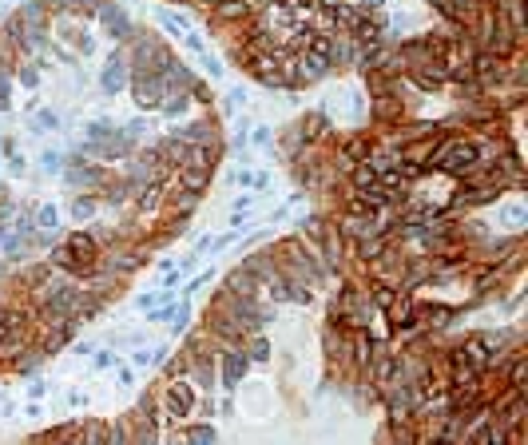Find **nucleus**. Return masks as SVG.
Wrapping results in <instances>:
<instances>
[{"mask_svg":"<svg viewBox=\"0 0 528 445\" xmlns=\"http://www.w3.org/2000/svg\"><path fill=\"white\" fill-rule=\"evenodd\" d=\"M191 441H210V437H215V429H207V425H199V429H191Z\"/></svg>","mask_w":528,"mask_h":445,"instance_id":"nucleus-22","label":"nucleus"},{"mask_svg":"<svg viewBox=\"0 0 528 445\" xmlns=\"http://www.w3.org/2000/svg\"><path fill=\"white\" fill-rule=\"evenodd\" d=\"M183 163H187V167H215V152H210L207 143H195V147H187V155H183Z\"/></svg>","mask_w":528,"mask_h":445,"instance_id":"nucleus-10","label":"nucleus"},{"mask_svg":"<svg viewBox=\"0 0 528 445\" xmlns=\"http://www.w3.org/2000/svg\"><path fill=\"white\" fill-rule=\"evenodd\" d=\"M171 207H183V211H191V207H195V195H191V191H183V195H171Z\"/></svg>","mask_w":528,"mask_h":445,"instance_id":"nucleus-20","label":"nucleus"},{"mask_svg":"<svg viewBox=\"0 0 528 445\" xmlns=\"http://www.w3.org/2000/svg\"><path fill=\"white\" fill-rule=\"evenodd\" d=\"M520 219H524V211H520V207H508V211H505V222H520Z\"/></svg>","mask_w":528,"mask_h":445,"instance_id":"nucleus-24","label":"nucleus"},{"mask_svg":"<svg viewBox=\"0 0 528 445\" xmlns=\"http://www.w3.org/2000/svg\"><path fill=\"white\" fill-rule=\"evenodd\" d=\"M349 36H354L361 48H373V44H381V24H369L366 16H361V21L349 28Z\"/></svg>","mask_w":528,"mask_h":445,"instance_id":"nucleus-8","label":"nucleus"},{"mask_svg":"<svg viewBox=\"0 0 528 445\" xmlns=\"http://www.w3.org/2000/svg\"><path fill=\"white\" fill-rule=\"evenodd\" d=\"M179 183H183V191L199 195V191H207L210 171H207V167H187V163H183V167H179Z\"/></svg>","mask_w":528,"mask_h":445,"instance_id":"nucleus-7","label":"nucleus"},{"mask_svg":"<svg viewBox=\"0 0 528 445\" xmlns=\"http://www.w3.org/2000/svg\"><path fill=\"white\" fill-rule=\"evenodd\" d=\"M68 254L84 266V274L96 266V243H91L88 235H72V239H68Z\"/></svg>","mask_w":528,"mask_h":445,"instance_id":"nucleus-6","label":"nucleus"},{"mask_svg":"<svg viewBox=\"0 0 528 445\" xmlns=\"http://www.w3.org/2000/svg\"><path fill=\"white\" fill-rule=\"evenodd\" d=\"M227 291L239 294V298H254V294L262 291V286H259V274L250 271V266H242V271H235V274L227 278Z\"/></svg>","mask_w":528,"mask_h":445,"instance_id":"nucleus-5","label":"nucleus"},{"mask_svg":"<svg viewBox=\"0 0 528 445\" xmlns=\"http://www.w3.org/2000/svg\"><path fill=\"white\" fill-rule=\"evenodd\" d=\"M524 374H528V362H524V354H517V362H512V374H508V385L524 390Z\"/></svg>","mask_w":528,"mask_h":445,"instance_id":"nucleus-15","label":"nucleus"},{"mask_svg":"<svg viewBox=\"0 0 528 445\" xmlns=\"http://www.w3.org/2000/svg\"><path fill=\"white\" fill-rule=\"evenodd\" d=\"M191 405H195V390L187 382H171L167 385V414L171 417H187Z\"/></svg>","mask_w":528,"mask_h":445,"instance_id":"nucleus-3","label":"nucleus"},{"mask_svg":"<svg viewBox=\"0 0 528 445\" xmlns=\"http://www.w3.org/2000/svg\"><path fill=\"white\" fill-rule=\"evenodd\" d=\"M389 310H393V326H409V318H413V303H409V298H393V303H389Z\"/></svg>","mask_w":528,"mask_h":445,"instance_id":"nucleus-13","label":"nucleus"},{"mask_svg":"<svg viewBox=\"0 0 528 445\" xmlns=\"http://www.w3.org/2000/svg\"><path fill=\"white\" fill-rule=\"evenodd\" d=\"M108 434H111V429H103L100 422H91L88 429H84V434H80V437H84V441H108Z\"/></svg>","mask_w":528,"mask_h":445,"instance_id":"nucleus-17","label":"nucleus"},{"mask_svg":"<svg viewBox=\"0 0 528 445\" xmlns=\"http://www.w3.org/2000/svg\"><path fill=\"white\" fill-rule=\"evenodd\" d=\"M135 103L140 108H159L163 103V76L159 72H151V76H135Z\"/></svg>","mask_w":528,"mask_h":445,"instance_id":"nucleus-2","label":"nucleus"},{"mask_svg":"<svg viewBox=\"0 0 528 445\" xmlns=\"http://www.w3.org/2000/svg\"><path fill=\"white\" fill-rule=\"evenodd\" d=\"M250 350H254V358H266V354H270V350H266V342H262V338H259V342H254V346H250Z\"/></svg>","mask_w":528,"mask_h":445,"instance_id":"nucleus-25","label":"nucleus"},{"mask_svg":"<svg viewBox=\"0 0 528 445\" xmlns=\"http://www.w3.org/2000/svg\"><path fill=\"white\" fill-rule=\"evenodd\" d=\"M227 390H235V385L242 382V374H247V358L239 354V350H227Z\"/></svg>","mask_w":528,"mask_h":445,"instance_id":"nucleus-9","label":"nucleus"},{"mask_svg":"<svg viewBox=\"0 0 528 445\" xmlns=\"http://www.w3.org/2000/svg\"><path fill=\"white\" fill-rule=\"evenodd\" d=\"M159 155H163V163L167 167H183V155H187V143H179V140H167L159 147Z\"/></svg>","mask_w":528,"mask_h":445,"instance_id":"nucleus-11","label":"nucleus"},{"mask_svg":"<svg viewBox=\"0 0 528 445\" xmlns=\"http://www.w3.org/2000/svg\"><path fill=\"white\" fill-rule=\"evenodd\" d=\"M369 358H373V342H369V334H358L354 338V362L369 366Z\"/></svg>","mask_w":528,"mask_h":445,"instance_id":"nucleus-14","label":"nucleus"},{"mask_svg":"<svg viewBox=\"0 0 528 445\" xmlns=\"http://www.w3.org/2000/svg\"><path fill=\"white\" fill-rule=\"evenodd\" d=\"M72 211H76V219H91V215H96V203H91V199H76Z\"/></svg>","mask_w":528,"mask_h":445,"instance_id":"nucleus-18","label":"nucleus"},{"mask_svg":"<svg viewBox=\"0 0 528 445\" xmlns=\"http://www.w3.org/2000/svg\"><path fill=\"white\" fill-rule=\"evenodd\" d=\"M378 179V175H373V167H369V163H358V167H354V187H369V183Z\"/></svg>","mask_w":528,"mask_h":445,"instance_id":"nucleus-16","label":"nucleus"},{"mask_svg":"<svg viewBox=\"0 0 528 445\" xmlns=\"http://www.w3.org/2000/svg\"><path fill=\"white\" fill-rule=\"evenodd\" d=\"M473 76H481V84H485V88H493V84L505 80V60H500V56H493V52H485V56H477V60H473Z\"/></svg>","mask_w":528,"mask_h":445,"instance_id":"nucleus-4","label":"nucleus"},{"mask_svg":"<svg viewBox=\"0 0 528 445\" xmlns=\"http://www.w3.org/2000/svg\"><path fill=\"white\" fill-rule=\"evenodd\" d=\"M40 227H44V231H56V211H52V207H44V211H40Z\"/></svg>","mask_w":528,"mask_h":445,"instance_id":"nucleus-21","label":"nucleus"},{"mask_svg":"<svg viewBox=\"0 0 528 445\" xmlns=\"http://www.w3.org/2000/svg\"><path fill=\"white\" fill-rule=\"evenodd\" d=\"M429 163H437V167H445L453 175H473L481 163V152H477V143L449 140V143H441L437 152H429Z\"/></svg>","mask_w":528,"mask_h":445,"instance_id":"nucleus-1","label":"nucleus"},{"mask_svg":"<svg viewBox=\"0 0 528 445\" xmlns=\"http://www.w3.org/2000/svg\"><path fill=\"white\" fill-rule=\"evenodd\" d=\"M373 298H378V306H389V303H393V294H389V286H373Z\"/></svg>","mask_w":528,"mask_h":445,"instance_id":"nucleus-23","label":"nucleus"},{"mask_svg":"<svg viewBox=\"0 0 528 445\" xmlns=\"http://www.w3.org/2000/svg\"><path fill=\"white\" fill-rule=\"evenodd\" d=\"M120 84H123V72H120V64H111L108 76H103V88H120Z\"/></svg>","mask_w":528,"mask_h":445,"instance_id":"nucleus-19","label":"nucleus"},{"mask_svg":"<svg viewBox=\"0 0 528 445\" xmlns=\"http://www.w3.org/2000/svg\"><path fill=\"white\" fill-rule=\"evenodd\" d=\"M215 12H219L223 21H235V16H250V0H223V4H215Z\"/></svg>","mask_w":528,"mask_h":445,"instance_id":"nucleus-12","label":"nucleus"}]
</instances>
